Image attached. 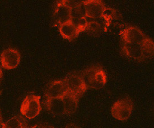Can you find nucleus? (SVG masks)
Listing matches in <instances>:
<instances>
[{
	"mask_svg": "<svg viewBox=\"0 0 154 128\" xmlns=\"http://www.w3.org/2000/svg\"><path fill=\"white\" fill-rule=\"evenodd\" d=\"M54 21L60 26L69 21L71 18V9L65 6L62 1L57 2L54 12L53 13Z\"/></svg>",
	"mask_w": 154,
	"mask_h": 128,
	"instance_id": "obj_10",
	"label": "nucleus"
},
{
	"mask_svg": "<svg viewBox=\"0 0 154 128\" xmlns=\"http://www.w3.org/2000/svg\"><path fill=\"white\" fill-rule=\"evenodd\" d=\"M65 128H79L76 125L74 124H69L67 125Z\"/></svg>",
	"mask_w": 154,
	"mask_h": 128,
	"instance_id": "obj_21",
	"label": "nucleus"
},
{
	"mask_svg": "<svg viewBox=\"0 0 154 128\" xmlns=\"http://www.w3.org/2000/svg\"><path fill=\"white\" fill-rule=\"evenodd\" d=\"M45 105L47 111L55 116L65 115L64 101L62 98H45Z\"/></svg>",
	"mask_w": 154,
	"mask_h": 128,
	"instance_id": "obj_11",
	"label": "nucleus"
},
{
	"mask_svg": "<svg viewBox=\"0 0 154 128\" xmlns=\"http://www.w3.org/2000/svg\"><path fill=\"white\" fill-rule=\"evenodd\" d=\"M122 53L125 56L134 60L141 61L144 59L140 44L122 41Z\"/></svg>",
	"mask_w": 154,
	"mask_h": 128,
	"instance_id": "obj_12",
	"label": "nucleus"
},
{
	"mask_svg": "<svg viewBox=\"0 0 154 128\" xmlns=\"http://www.w3.org/2000/svg\"><path fill=\"white\" fill-rule=\"evenodd\" d=\"M63 81L69 92L76 96L78 99L81 97L88 90L81 73L71 72L67 75Z\"/></svg>",
	"mask_w": 154,
	"mask_h": 128,
	"instance_id": "obj_5",
	"label": "nucleus"
},
{
	"mask_svg": "<svg viewBox=\"0 0 154 128\" xmlns=\"http://www.w3.org/2000/svg\"><path fill=\"white\" fill-rule=\"evenodd\" d=\"M69 92L63 80L53 81L50 82L45 90V98H62Z\"/></svg>",
	"mask_w": 154,
	"mask_h": 128,
	"instance_id": "obj_8",
	"label": "nucleus"
},
{
	"mask_svg": "<svg viewBox=\"0 0 154 128\" xmlns=\"http://www.w3.org/2000/svg\"><path fill=\"white\" fill-rule=\"evenodd\" d=\"M2 128H27L28 123L23 116L16 115L1 125Z\"/></svg>",
	"mask_w": 154,
	"mask_h": 128,
	"instance_id": "obj_15",
	"label": "nucleus"
},
{
	"mask_svg": "<svg viewBox=\"0 0 154 128\" xmlns=\"http://www.w3.org/2000/svg\"><path fill=\"white\" fill-rule=\"evenodd\" d=\"M20 54L16 49L8 48L1 54L0 61L3 68L12 69L16 68L20 62Z\"/></svg>",
	"mask_w": 154,
	"mask_h": 128,
	"instance_id": "obj_6",
	"label": "nucleus"
},
{
	"mask_svg": "<svg viewBox=\"0 0 154 128\" xmlns=\"http://www.w3.org/2000/svg\"><path fill=\"white\" fill-rule=\"evenodd\" d=\"M86 12V17L94 19L101 18L106 9L104 3L100 0L83 1Z\"/></svg>",
	"mask_w": 154,
	"mask_h": 128,
	"instance_id": "obj_9",
	"label": "nucleus"
},
{
	"mask_svg": "<svg viewBox=\"0 0 154 128\" xmlns=\"http://www.w3.org/2000/svg\"><path fill=\"white\" fill-rule=\"evenodd\" d=\"M140 47L144 59L151 58L154 56V43L151 39L146 37L140 44Z\"/></svg>",
	"mask_w": 154,
	"mask_h": 128,
	"instance_id": "obj_16",
	"label": "nucleus"
},
{
	"mask_svg": "<svg viewBox=\"0 0 154 128\" xmlns=\"http://www.w3.org/2000/svg\"><path fill=\"white\" fill-rule=\"evenodd\" d=\"M85 32L90 36L97 37L101 35L104 32V29L99 21H88L87 27Z\"/></svg>",
	"mask_w": 154,
	"mask_h": 128,
	"instance_id": "obj_17",
	"label": "nucleus"
},
{
	"mask_svg": "<svg viewBox=\"0 0 154 128\" xmlns=\"http://www.w3.org/2000/svg\"><path fill=\"white\" fill-rule=\"evenodd\" d=\"M99 23L104 29L105 32H117L122 30L123 20L120 12L114 8H106L101 18L99 19Z\"/></svg>",
	"mask_w": 154,
	"mask_h": 128,
	"instance_id": "obj_2",
	"label": "nucleus"
},
{
	"mask_svg": "<svg viewBox=\"0 0 154 128\" xmlns=\"http://www.w3.org/2000/svg\"><path fill=\"white\" fill-rule=\"evenodd\" d=\"M119 35L123 42L140 45L147 37L138 28L132 26L123 29Z\"/></svg>",
	"mask_w": 154,
	"mask_h": 128,
	"instance_id": "obj_7",
	"label": "nucleus"
},
{
	"mask_svg": "<svg viewBox=\"0 0 154 128\" xmlns=\"http://www.w3.org/2000/svg\"><path fill=\"white\" fill-rule=\"evenodd\" d=\"M71 21L80 32H85L88 25V21L86 17L79 19L73 18L71 19Z\"/></svg>",
	"mask_w": 154,
	"mask_h": 128,
	"instance_id": "obj_19",
	"label": "nucleus"
},
{
	"mask_svg": "<svg viewBox=\"0 0 154 128\" xmlns=\"http://www.w3.org/2000/svg\"><path fill=\"white\" fill-rule=\"evenodd\" d=\"M43 128H54L52 126H44Z\"/></svg>",
	"mask_w": 154,
	"mask_h": 128,
	"instance_id": "obj_25",
	"label": "nucleus"
},
{
	"mask_svg": "<svg viewBox=\"0 0 154 128\" xmlns=\"http://www.w3.org/2000/svg\"><path fill=\"white\" fill-rule=\"evenodd\" d=\"M2 115H1V112H0V126L2 125Z\"/></svg>",
	"mask_w": 154,
	"mask_h": 128,
	"instance_id": "obj_24",
	"label": "nucleus"
},
{
	"mask_svg": "<svg viewBox=\"0 0 154 128\" xmlns=\"http://www.w3.org/2000/svg\"><path fill=\"white\" fill-rule=\"evenodd\" d=\"M134 109V103L128 97L116 101L111 108L112 115L119 121H126L129 119Z\"/></svg>",
	"mask_w": 154,
	"mask_h": 128,
	"instance_id": "obj_3",
	"label": "nucleus"
},
{
	"mask_svg": "<svg viewBox=\"0 0 154 128\" xmlns=\"http://www.w3.org/2000/svg\"><path fill=\"white\" fill-rule=\"evenodd\" d=\"M44 127V125H35L34 126H32L30 128H43Z\"/></svg>",
	"mask_w": 154,
	"mask_h": 128,
	"instance_id": "obj_22",
	"label": "nucleus"
},
{
	"mask_svg": "<svg viewBox=\"0 0 154 128\" xmlns=\"http://www.w3.org/2000/svg\"><path fill=\"white\" fill-rule=\"evenodd\" d=\"M59 30L61 36L70 41L76 39L80 33H81L71 23V20L61 25L59 27Z\"/></svg>",
	"mask_w": 154,
	"mask_h": 128,
	"instance_id": "obj_13",
	"label": "nucleus"
},
{
	"mask_svg": "<svg viewBox=\"0 0 154 128\" xmlns=\"http://www.w3.org/2000/svg\"><path fill=\"white\" fill-rule=\"evenodd\" d=\"M86 17L85 6L82 1L81 4L71 9V18H84Z\"/></svg>",
	"mask_w": 154,
	"mask_h": 128,
	"instance_id": "obj_18",
	"label": "nucleus"
},
{
	"mask_svg": "<svg viewBox=\"0 0 154 128\" xmlns=\"http://www.w3.org/2000/svg\"><path fill=\"white\" fill-rule=\"evenodd\" d=\"M65 107V115H72L76 111L79 99L72 93L68 92L62 97Z\"/></svg>",
	"mask_w": 154,
	"mask_h": 128,
	"instance_id": "obj_14",
	"label": "nucleus"
},
{
	"mask_svg": "<svg viewBox=\"0 0 154 128\" xmlns=\"http://www.w3.org/2000/svg\"><path fill=\"white\" fill-rule=\"evenodd\" d=\"M41 96L29 95L24 99L21 105V114L29 119L37 117L41 111Z\"/></svg>",
	"mask_w": 154,
	"mask_h": 128,
	"instance_id": "obj_4",
	"label": "nucleus"
},
{
	"mask_svg": "<svg viewBox=\"0 0 154 128\" xmlns=\"http://www.w3.org/2000/svg\"><path fill=\"white\" fill-rule=\"evenodd\" d=\"M62 2L68 7L70 9L74 8L79 6V5L81 4L82 3V1H73V0H64V1H61Z\"/></svg>",
	"mask_w": 154,
	"mask_h": 128,
	"instance_id": "obj_20",
	"label": "nucleus"
},
{
	"mask_svg": "<svg viewBox=\"0 0 154 128\" xmlns=\"http://www.w3.org/2000/svg\"><path fill=\"white\" fill-rule=\"evenodd\" d=\"M2 72L1 69L0 68V82H1V80H2Z\"/></svg>",
	"mask_w": 154,
	"mask_h": 128,
	"instance_id": "obj_23",
	"label": "nucleus"
},
{
	"mask_svg": "<svg viewBox=\"0 0 154 128\" xmlns=\"http://www.w3.org/2000/svg\"><path fill=\"white\" fill-rule=\"evenodd\" d=\"M81 76L87 88L99 90L106 83V75L103 68L99 66H93L81 72Z\"/></svg>",
	"mask_w": 154,
	"mask_h": 128,
	"instance_id": "obj_1",
	"label": "nucleus"
}]
</instances>
